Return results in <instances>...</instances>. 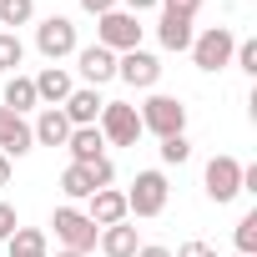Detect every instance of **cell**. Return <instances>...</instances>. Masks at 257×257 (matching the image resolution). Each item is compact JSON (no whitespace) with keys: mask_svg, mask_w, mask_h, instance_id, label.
I'll return each instance as SVG.
<instances>
[{"mask_svg":"<svg viewBox=\"0 0 257 257\" xmlns=\"http://www.w3.org/2000/svg\"><path fill=\"white\" fill-rule=\"evenodd\" d=\"M137 116H142V132H152V137H182L187 132V106H182V96H162V91H152L142 106H137Z\"/></svg>","mask_w":257,"mask_h":257,"instance_id":"obj_1","label":"cell"},{"mask_svg":"<svg viewBox=\"0 0 257 257\" xmlns=\"http://www.w3.org/2000/svg\"><path fill=\"white\" fill-rule=\"evenodd\" d=\"M96 132L106 137V147H137L147 132H142V116L132 101H106L101 116H96Z\"/></svg>","mask_w":257,"mask_h":257,"instance_id":"obj_2","label":"cell"},{"mask_svg":"<svg viewBox=\"0 0 257 257\" xmlns=\"http://www.w3.org/2000/svg\"><path fill=\"white\" fill-rule=\"evenodd\" d=\"M232 51H237V36H232L227 26H207L202 36H192V66L207 71V76L227 71V66H232Z\"/></svg>","mask_w":257,"mask_h":257,"instance_id":"obj_3","label":"cell"},{"mask_svg":"<svg viewBox=\"0 0 257 257\" xmlns=\"http://www.w3.org/2000/svg\"><path fill=\"white\" fill-rule=\"evenodd\" d=\"M142 21L132 16V11H106V16H96V46H106V51H116V56H126V51H137L142 46Z\"/></svg>","mask_w":257,"mask_h":257,"instance_id":"obj_4","label":"cell"},{"mask_svg":"<svg viewBox=\"0 0 257 257\" xmlns=\"http://www.w3.org/2000/svg\"><path fill=\"white\" fill-rule=\"evenodd\" d=\"M167 197H172L167 172H137L132 192H126V217H162L167 212Z\"/></svg>","mask_w":257,"mask_h":257,"instance_id":"obj_5","label":"cell"},{"mask_svg":"<svg viewBox=\"0 0 257 257\" xmlns=\"http://www.w3.org/2000/svg\"><path fill=\"white\" fill-rule=\"evenodd\" d=\"M36 51H41L51 66H61L66 56H76V51H81V41H76V21H71V16H46V21L36 26Z\"/></svg>","mask_w":257,"mask_h":257,"instance_id":"obj_6","label":"cell"},{"mask_svg":"<svg viewBox=\"0 0 257 257\" xmlns=\"http://www.w3.org/2000/svg\"><path fill=\"white\" fill-rule=\"evenodd\" d=\"M51 227H56V242L61 247H71V252H96V237H101V227L81 212V207H56V217H51Z\"/></svg>","mask_w":257,"mask_h":257,"instance_id":"obj_7","label":"cell"},{"mask_svg":"<svg viewBox=\"0 0 257 257\" xmlns=\"http://www.w3.org/2000/svg\"><path fill=\"white\" fill-rule=\"evenodd\" d=\"M202 187H207V197L217 202V207H227L232 197H242V162L237 157H212L207 162V172H202Z\"/></svg>","mask_w":257,"mask_h":257,"instance_id":"obj_8","label":"cell"},{"mask_svg":"<svg viewBox=\"0 0 257 257\" xmlns=\"http://www.w3.org/2000/svg\"><path fill=\"white\" fill-rule=\"evenodd\" d=\"M116 76L132 86V91H157V81H162V61L152 56V51H126V56H116Z\"/></svg>","mask_w":257,"mask_h":257,"instance_id":"obj_9","label":"cell"},{"mask_svg":"<svg viewBox=\"0 0 257 257\" xmlns=\"http://www.w3.org/2000/svg\"><path fill=\"white\" fill-rule=\"evenodd\" d=\"M76 71L86 76V86H106V81H116V51H106V46H81L76 51Z\"/></svg>","mask_w":257,"mask_h":257,"instance_id":"obj_10","label":"cell"},{"mask_svg":"<svg viewBox=\"0 0 257 257\" xmlns=\"http://www.w3.org/2000/svg\"><path fill=\"white\" fill-rule=\"evenodd\" d=\"M26 152H36V132H31V121L26 116H16V111H6L0 116V157H26Z\"/></svg>","mask_w":257,"mask_h":257,"instance_id":"obj_11","label":"cell"},{"mask_svg":"<svg viewBox=\"0 0 257 257\" xmlns=\"http://www.w3.org/2000/svg\"><path fill=\"white\" fill-rule=\"evenodd\" d=\"M86 217H91L96 227H116V222H126V192H116V187L91 192V197H86Z\"/></svg>","mask_w":257,"mask_h":257,"instance_id":"obj_12","label":"cell"},{"mask_svg":"<svg viewBox=\"0 0 257 257\" xmlns=\"http://www.w3.org/2000/svg\"><path fill=\"white\" fill-rule=\"evenodd\" d=\"M31 86H36V101H46V106H66V96L76 91L66 66H46L41 76H31Z\"/></svg>","mask_w":257,"mask_h":257,"instance_id":"obj_13","label":"cell"},{"mask_svg":"<svg viewBox=\"0 0 257 257\" xmlns=\"http://www.w3.org/2000/svg\"><path fill=\"white\" fill-rule=\"evenodd\" d=\"M192 16H177V11H162V21H157V41H162V51H192Z\"/></svg>","mask_w":257,"mask_h":257,"instance_id":"obj_14","label":"cell"},{"mask_svg":"<svg viewBox=\"0 0 257 257\" xmlns=\"http://www.w3.org/2000/svg\"><path fill=\"white\" fill-rule=\"evenodd\" d=\"M101 106H106V101H101V91H96V86H76V91L66 96V106H61V111H66V121H71V126H96Z\"/></svg>","mask_w":257,"mask_h":257,"instance_id":"obj_15","label":"cell"},{"mask_svg":"<svg viewBox=\"0 0 257 257\" xmlns=\"http://www.w3.org/2000/svg\"><path fill=\"white\" fill-rule=\"evenodd\" d=\"M96 247H101V257H137L142 237H137V227H132V222H116V227H101Z\"/></svg>","mask_w":257,"mask_h":257,"instance_id":"obj_16","label":"cell"},{"mask_svg":"<svg viewBox=\"0 0 257 257\" xmlns=\"http://www.w3.org/2000/svg\"><path fill=\"white\" fill-rule=\"evenodd\" d=\"M66 152H71V162L91 167L96 157H106V137L96 132V126H71V137H66Z\"/></svg>","mask_w":257,"mask_h":257,"instance_id":"obj_17","label":"cell"},{"mask_svg":"<svg viewBox=\"0 0 257 257\" xmlns=\"http://www.w3.org/2000/svg\"><path fill=\"white\" fill-rule=\"evenodd\" d=\"M36 147H66V137H71V121H66V111L61 106H46L41 116H36Z\"/></svg>","mask_w":257,"mask_h":257,"instance_id":"obj_18","label":"cell"},{"mask_svg":"<svg viewBox=\"0 0 257 257\" xmlns=\"http://www.w3.org/2000/svg\"><path fill=\"white\" fill-rule=\"evenodd\" d=\"M0 106H6V111H16V116H26L31 106H41L36 101V86H31V76H6V91H0Z\"/></svg>","mask_w":257,"mask_h":257,"instance_id":"obj_19","label":"cell"},{"mask_svg":"<svg viewBox=\"0 0 257 257\" xmlns=\"http://www.w3.org/2000/svg\"><path fill=\"white\" fill-rule=\"evenodd\" d=\"M6 252H11V257H51V242H46L41 227H16V232L6 237Z\"/></svg>","mask_w":257,"mask_h":257,"instance_id":"obj_20","label":"cell"},{"mask_svg":"<svg viewBox=\"0 0 257 257\" xmlns=\"http://www.w3.org/2000/svg\"><path fill=\"white\" fill-rule=\"evenodd\" d=\"M61 192H66L71 202H86V197L96 192V187H91V172H86L81 162H71V167L61 172Z\"/></svg>","mask_w":257,"mask_h":257,"instance_id":"obj_21","label":"cell"},{"mask_svg":"<svg viewBox=\"0 0 257 257\" xmlns=\"http://www.w3.org/2000/svg\"><path fill=\"white\" fill-rule=\"evenodd\" d=\"M21 61H26L21 36H16V31H0V71H6V76H16V71H21Z\"/></svg>","mask_w":257,"mask_h":257,"instance_id":"obj_22","label":"cell"},{"mask_svg":"<svg viewBox=\"0 0 257 257\" xmlns=\"http://www.w3.org/2000/svg\"><path fill=\"white\" fill-rule=\"evenodd\" d=\"M36 21V0H0V26H31Z\"/></svg>","mask_w":257,"mask_h":257,"instance_id":"obj_23","label":"cell"},{"mask_svg":"<svg viewBox=\"0 0 257 257\" xmlns=\"http://www.w3.org/2000/svg\"><path fill=\"white\" fill-rule=\"evenodd\" d=\"M232 242H237V257H252V252H257V212H247V217L237 222Z\"/></svg>","mask_w":257,"mask_h":257,"instance_id":"obj_24","label":"cell"},{"mask_svg":"<svg viewBox=\"0 0 257 257\" xmlns=\"http://www.w3.org/2000/svg\"><path fill=\"white\" fill-rule=\"evenodd\" d=\"M157 152H162V162H167V167H182V162L192 157V142H187V132H182V137H167Z\"/></svg>","mask_w":257,"mask_h":257,"instance_id":"obj_25","label":"cell"},{"mask_svg":"<svg viewBox=\"0 0 257 257\" xmlns=\"http://www.w3.org/2000/svg\"><path fill=\"white\" fill-rule=\"evenodd\" d=\"M232 66H237V71H247V76H257V41H237Z\"/></svg>","mask_w":257,"mask_h":257,"instance_id":"obj_26","label":"cell"},{"mask_svg":"<svg viewBox=\"0 0 257 257\" xmlns=\"http://www.w3.org/2000/svg\"><path fill=\"white\" fill-rule=\"evenodd\" d=\"M86 172H91V187H96V192H101V187H111V182H116V167H111V157H96V162H91V167H86Z\"/></svg>","mask_w":257,"mask_h":257,"instance_id":"obj_27","label":"cell"},{"mask_svg":"<svg viewBox=\"0 0 257 257\" xmlns=\"http://www.w3.org/2000/svg\"><path fill=\"white\" fill-rule=\"evenodd\" d=\"M172 257H217V247H212V242H202V237H192V242H182Z\"/></svg>","mask_w":257,"mask_h":257,"instance_id":"obj_28","label":"cell"},{"mask_svg":"<svg viewBox=\"0 0 257 257\" xmlns=\"http://www.w3.org/2000/svg\"><path fill=\"white\" fill-rule=\"evenodd\" d=\"M16 227H21V217H16V207H11V202H0V242H6V237H11Z\"/></svg>","mask_w":257,"mask_h":257,"instance_id":"obj_29","label":"cell"},{"mask_svg":"<svg viewBox=\"0 0 257 257\" xmlns=\"http://www.w3.org/2000/svg\"><path fill=\"white\" fill-rule=\"evenodd\" d=\"M81 11L86 16H106V11H116V0H81Z\"/></svg>","mask_w":257,"mask_h":257,"instance_id":"obj_30","label":"cell"},{"mask_svg":"<svg viewBox=\"0 0 257 257\" xmlns=\"http://www.w3.org/2000/svg\"><path fill=\"white\" fill-rule=\"evenodd\" d=\"M162 0H121V11H132V16H142V11H157Z\"/></svg>","mask_w":257,"mask_h":257,"instance_id":"obj_31","label":"cell"},{"mask_svg":"<svg viewBox=\"0 0 257 257\" xmlns=\"http://www.w3.org/2000/svg\"><path fill=\"white\" fill-rule=\"evenodd\" d=\"M137 257H172V247H162V242H142Z\"/></svg>","mask_w":257,"mask_h":257,"instance_id":"obj_32","label":"cell"},{"mask_svg":"<svg viewBox=\"0 0 257 257\" xmlns=\"http://www.w3.org/2000/svg\"><path fill=\"white\" fill-rule=\"evenodd\" d=\"M0 187H11V157H0Z\"/></svg>","mask_w":257,"mask_h":257,"instance_id":"obj_33","label":"cell"},{"mask_svg":"<svg viewBox=\"0 0 257 257\" xmlns=\"http://www.w3.org/2000/svg\"><path fill=\"white\" fill-rule=\"evenodd\" d=\"M56 257H86V252H71V247H61V252H56Z\"/></svg>","mask_w":257,"mask_h":257,"instance_id":"obj_34","label":"cell"},{"mask_svg":"<svg viewBox=\"0 0 257 257\" xmlns=\"http://www.w3.org/2000/svg\"><path fill=\"white\" fill-rule=\"evenodd\" d=\"M197 6H207V0H197Z\"/></svg>","mask_w":257,"mask_h":257,"instance_id":"obj_35","label":"cell"},{"mask_svg":"<svg viewBox=\"0 0 257 257\" xmlns=\"http://www.w3.org/2000/svg\"><path fill=\"white\" fill-rule=\"evenodd\" d=\"M0 116H6V106H0Z\"/></svg>","mask_w":257,"mask_h":257,"instance_id":"obj_36","label":"cell"},{"mask_svg":"<svg viewBox=\"0 0 257 257\" xmlns=\"http://www.w3.org/2000/svg\"><path fill=\"white\" fill-rule=\"evenodd\" d=\"M232 257H237V252H232Z\"/></svg>","mask_w":257,"mask_h":257,"instance_id":"obj_37","label":"cell"}]
</instances>
